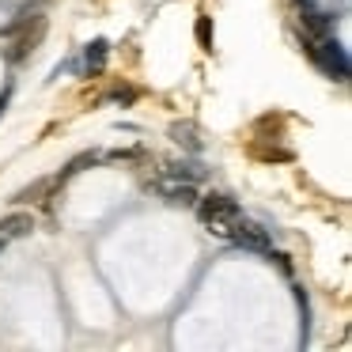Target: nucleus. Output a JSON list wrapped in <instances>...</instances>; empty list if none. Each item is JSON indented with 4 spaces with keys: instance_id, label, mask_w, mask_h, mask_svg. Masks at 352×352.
<instances>
[{
    "instance_id": "obj_1",
    "label": "nucleus",
    "mask_w": 352,
    "mask_h": 352,
    "mask_svg": "<svg viewBox=\"0 0 352 352\" xmlns=\"http://www.w3.org/2000/svg\"><path fill=\"white\" fill-rule=\"evenodd\" d=\"M307 57L326 72L329 80H349V54L333 34H322V38H307Z\"/></svg>"
},
{
    "instance_id": "obj_2",
    "label": "nucleus",
    "mask_w": 352,
    "mask_h": 352,
    "mask_svg": "<svg viewBox=\"0 0 352 352\" xmlns=\"http://www.w3.org/2000/svg\"><path fill=\"white\" fill-rule=\"evenodd\" d=\"M193 205H197V220L205 223V228H212L216 235H223L228 223H235L239 216H243V205H239L235 197H228V193H205V197H197Z\"/></svg>"
},
{
    "instance_id": "obj_3",
    "label": "nucleus",
    "mask_w": 352,
    "mask_h": 352,
    "mask_svg": "<svg viewBox=\"0 0 352 352\" xmlns=\"http://www.w3.org/2000/svg\"><path fill=\"white\" fill-rule=\"evenodd\" d=\"M220 239L235 243L239 250H254V254H269V250H273V235H269L261 223L246 220V216H239L235 223H228V231H223Z\"/></svg>"
},
{
    "instance_id": "obj_4",
    "label": "nucleus",
    "mask_w": 352,
    "mask_h": 352,
    "mask_svg": "<svg viewBox=\"0 0 352 352\" xmlns=\"http://www.w3.org/2000/svg\"><path fill=\"white\" fill-rule=\"evenodd\" d=\"M46 27H50V19L34 12V16H31V23H27L23 31L16 34V38H8V42H12V50H8V61H12V65H23L27 57H31L34 50L42 46V38H46Z\"/></svg>"
},
{
    "instance_id": "obj_5",
    "label": "nucleus",
    "mask_w": 352,
    "mask_h": 352,
    "mask_svg": "<svg viewBox=\"0 0 352 352\" xmlns=\"http://www.w3.org/2000/svg\"><path fill=\"white\" fill-rule=\"evenodd\" d=\"M107 57H110V42L107 38H95V42H87L84 50H80V57L76 61H69V72H76V76H99L102 72V65H107Z\"/></svg>"
},
{
    "instance_id": "obj_6",
    "label": "nucleus",
    "mask_w": 352,
    "mask_h": 352,
    "mask_svg": "<svg viewBox=\"0 0 352 352\" xmlns=\"http://www.w3.org/2000/svg\"><path fill=\"white\" fill-rule=\"evenodd\" d=\"M155 193H160L167 205H193L197 201V186L193 182H182V178H170V175H163L160 182L152 186Z\"/></svg>"
},
{
    "instance_id": "obj_7",
    "label": "nucleus",
    "mask_w": 352,
    "mask_h": 352,
    "mask_svg": "<svg viewBox=\"0 0 352 352\" xmlns=\"http://www.w3.org/2000/svg\"><path fill=\"white\" fill-rule=\"evenodd\" d=\"M34 231V216L31 212H8L4 220H0V239L8 243V239H23Z\"/></svg>"
},
{
    "instance_id": "obj_8",
    "label": "nucleus",
    "mask_w": 352,
    "mask_h": 352,
    "mask_svg": "<svg viewBox=\"0 0 352 352\" xmlns=\"http://www.w3.org/2000/svg\"><path fill=\"white\" fill-rule=\"evenodd\" d=\"M163 175H170V178H182V182H193V186H197L201 178H205V167H201V163H190V160H182V163H167V167H163Z\"/></svg>"
},
{
    "instance_id": "obj_9",
    "label": "nucleus",
    "mask_w": 352,
    "mask_h": 352,
    "mask_svg": "<svg viewBox=\"0 0 352 352\" xmlns=\"http://www.w3.org/2000/svg\"><path fill=\"white\" fill-rule=\"evenodd\" d=\"M95 160H99V155H95V152H84V155H76V160H69V163H65L61 170H57V178H54V182H50V186H65V182H69L72 175H80V170H84V167H91Z\"/></svg>"
},
{
    "instance_id": "obj_10",
    "label": "nucleus",
    "mask_w": 352,
    "mask_h": 352,
    "mask_svg": "<svg viewBox=\"0 0 352 352\" xmlns=\"http://www.w3.org/2000/svg\"><path fill=\"white\" fill-rule=\"evenodd\" d=\"M170 140H175V144H182V148H190V152H201V140H197V129H193L190 122L186 125H170Z\"/></svg>"
},
{
    "instance_id": "obj_11",
    "label": "nucleus",
    "mask_w": 352,
    "mask_h": 352,
    "mask_svg": "<svg viewBox=\"0 0 352 352\" xmlns=\"http://www.w3.org/2000/svg\"><path fill=\"white\" fill-rule=\"evenodd\" d=\"M296 303H299V344L311 341V303H307V292L296 288Z\"/></svg>"
},
{
    "instance_id": "obj_12",
    "label": "nucleus",
    "mask_w": 352,
    "mask_h": 352,
    "mask_svg": "<svg viewBox=\"0 0 352 352\" xmlns=\"http://www.w3.org/2000/svg\"><path fill=\"white\" fill-rule=\"evenodd\" d=\"M27 23H31V12H19V16H12L8 23L0 27V38H4V42H8V38H16V34L23 31Z\"/></svg>"
},
{
    "instance_id": "obj_13",
    "label": "nucleus",
    "mask_w": 352,
    "mask_h": 352,
    "mask_svg": "<svg viewBox=\"0 0 352 352\" xmlns=\"http://www.w3.org/2000/svg\"><path fill=\"white\" fill-rule=\"evenodd\" d=\"M197 38H201V46H205V50H212V38H208V19L205 16L197 19Z\"/></svg>"
},
{
    "instance_id": "obj_14",
    "label": "nucleus",
    "mask_w": 352,
    "mask_h": 352,
    "mask_svg": "<svg viewBox=\"0 0 352 352\" xmlns=\"http://www.w3.org/2000/svg\"><path fill=\"white\" fill-rule=\"evenodd\" d=\"M8 99H12V84L4 87V91H0V114H4V110H8Z\"/></svg>"
},
{
    "instance_id": "obj_15",
    "label": "nucleus",
    "mask_w": 352,
    "mask_h": 352,
    "mask_svg": "<svg viewBox=\"0 0 352 352\" xmlns=\"http://www.w3.org/2000/svg\"><path fill=\"white\" fill-rule=\"evenodd\" d=\"M0 250H4V239H0Z\"/></svg>"
},
{
    "instance_id": "obj_16",
    "label": "nucleus",
    "mask_w": 352,
    "mask_h": 352,
    "mask_svg": "<svg viewBox=\"0 0 352 352\" xmlns=\"http://www.w3.org/2000/svg\"><path fill=\"white\" fill-rule=\"evenodd\" d=\"M4 4H16V0H4Z\"/></svg>"
}]
</instances>
